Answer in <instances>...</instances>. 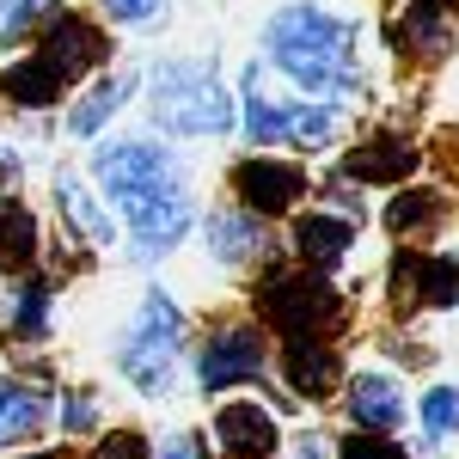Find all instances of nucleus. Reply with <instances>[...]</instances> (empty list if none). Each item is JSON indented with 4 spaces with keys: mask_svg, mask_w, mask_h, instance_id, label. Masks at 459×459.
<instances>
[{
    "mask_svg": "<svg viewBox=\"0 0 459 459\" xmlns=\"http://www.w3.org/2000/svg\"><path fill=\"white\" fill-rule=\"evenodd\" d=\"M92 172L105 184V196L123 209L129 233H135V257H160L172 251V239L190 227V196L178 160L153 142H110L92 153Z\"/></svg>",
    "mask_w": 459,
    "mask_h": 459,
    "instance_id": "obj_1",
    "label": "nucleus"
},
{
    "mask_svg": "<svg viewBox=\"0 0 459 459\" xmlns=\"http://www.w3.org/2000/svg\"><path fill=\"white\" fill-rule=\"evenodd\" d=\"M350 25L318 13V6H282L270 19V56L276 68L307 86V92H350L355 86V62H350Z\"/></svg>",
    "mask_w": 459,
    "mask_h": 459,
    "instance_id": "obj_2",
    "label": "nucleus"
},
{
    "mask_svg": "<svg viewBox=\"0 0 459 459\" xmlns=\"http://www.w3.org/2000/svg\"><path fill=\"white\" fill-rule=\"evenodd\" d=\"M153 117L172 135H227L233 129V99L209 62H166L153 74Z\"/></svg>",
    "mask_w": 459,
    "mask_h": 459,
    "instance_id": "obj_3",
    "label": "nucleus"
},
{
    "mask_svg": "<svg viewBox=\"0 0 459 459\" xmlns=\"http://www.w3.org/2000/svg\"><path fill=\"white\" fill-rule=\"evenodd\" d=\"M178 350H184V313L166 294H147L135 325L123 331L117 368H123V380H135L142 392H166L172 386V368H178Z\"/></svg>",
    "mask_w": 459,
    "mask_h": 459,
    "instance_id": "obj_4",
    "label": "nucleus"
},
{
    "mask_svg": "<svg viewBox=\"0 0 459 459\" xmlns=\"http://www.w3.org/2000/svg\"><path fill=\"white\" fill-rule=\"evenodd\" d=\"M257 313H264V325H276L288 337H325V331L343 318V294L307 264V270L264 276V282H257Z\"/></svg>",
    "mask_w": 459,
    "mask_h": 459,
    "instance_id": "obj_5",
    "label": "nucleus"
},
{
    "mask_svg": "<svg viewBox=\"0 0 459 459\" xmlns=\"http://www.w3.org/2000/svg\"><path fill=\"white\" fill-rule=\"evenodd\" d=\"M196 374H203V386H209V392L264 380V337H257V331H246V325L214 331L209 343H203V355H196Z\"/></svg>",
    "mask_w": 459,
    "mask_h": 459,
    "instance_id": "obj_6",
    "label": "nucleus"
},
{
    "mask_svg": "<svg viewBox=\"0 0 459 459\" xmlns=\"http://www.w3.org/2000/svg\"><path fill=\"white\" fill-rule=\"evenodd\" d=\"M37 56H43V62H49V68L74 86L80 74H92L99 62H105V37H99V25H92V19H80V13H49Z\"/></svg>",
    "mask_w": 459,
    "mask_h": 459,
    "instance_id": "obj_7",
    "label": "nucleus"
},
{
    "mask_svg": "<svg viewBox=\"0 0 459 459\" xmlns=\"http://www.w3.org/2000/svg\"><path fill=\"white\" fill-rule=\"evenodd\" d=\"M233 196H239L251 214L270 221V214H288L307 196V172L288 166V160H264V153H257V160H246V166L233 172Z\"/></svg>",
    "mask_w": 459,
    "mask_h": 459,
    "instance_id": "obj_8",
    "label": "nucleus"
},
{
    "mask_svg": "<svg viewBox=\"0 0 459 459\" xmlns=\"http://www.w3.org/2000/svg\"><path fill=\"white\" fill-rule=\"evenodd\" d=\"M214 441L233 459H270L276 454V417H264V404H227V411H214Z\"/></svg>",
    "mask_w": 459,
    "mask_h": 459,
    "instance_id": "obj_9",
    "label": "nucleus"
},
{
    "mask_svg": "<svg viewBox=\"0 0 459 459\" xmlns=\"http://www.w3.org/2000/svg\"><path fill=\"white\" fill-rule=\"evenodd\" d=\"M417 147L404 142V135H380V142H361L355 153H343V178L355 184H398V178L417 172Z\"/></svg>",
    "mask_w": 459,
    "mask_h": 459,
    "instance_id": "obj_10",
    "label": "nucleus"
},
{
    "mask_svg": "<svg viewBox=\"0 0 459 459\" xmlns=\"http://www.w3.org/2000/svg\"><path fill=\"white\" fill-rule=\"evenodd\" d=\"M282 374H288V392H300V398H325V392L337 386V350L325 343V337H294L282 350Z\"/></svg>",
    "mask_w": 459,
    "mask_h": 459,
    "instance_id": "obj_11",
    "label": "nucleus"
},
{
    "mask_svg": "<svg viewBox=\"0 0 459 459\" xmlns=\"http://www.w3.org/2000/svg\"><path fill=\"white\" fill-rule=\"evenodd\" d=\"M392 49H417L423 62H441L447 56V6L441 0H411L398 19H392Z\"/></svg>",
    "mask_w": 459,
    "mask_h": 459,
    "instance_id": "obj_12",
    "label": "nucleus"
},
{
    "mask_svg": "<svg viewBox=\"0 0 459 459\" xmlns=\"http://www.w3.org/2000/svg\"><path fill=\"white\" fill-rule=\"evenodd\" d=\"M350 246H355L350 214H300V221H294V251H300V264H313V270H331Z\"/></svg>",
    "mask_w": 459,
    "mask_h": 459,
    "instance_id": "obj_13",
    "label": "nucleus"
},
{
    "mask_svg": "<svg viewBox=\"0 0 459 459\" xmlns=\"http://www.w3.org/2000/svg\"><path fill=\"white\" fill-rule=\"evenodd\" d=\"M62 74L49 68L43 56H25V62H13V68L0 74V99H13V105H25V110H43V105H56L62 99Z\"/></svg>",
    "mask_w": 459,
    "mask_h": 459,
    "instance_id": "obj_14",
    "label": "nucleus"
},
{
    "mask_svg": "<svg viewBox=\"0 0 459 459\" xmlns=\"http://www.w3.org/2000/svg\"><path fill=\"white\" fill-rule=\"evenodd\" d=\"M343 404H350L355 429H392L398 417H404V398H398V386H392L386 374H361Z\"/></svg>",
    "mask_w": 459,
    "mask_h": 459,
    "instance_id": "obj_15",
    "label": "nucleus"
},
{
    "mask_svg": "<svg viewBox=\"0 0 459 459\" xmlns=\"http://www.w3.org/2000/svg\"><path fill=\"white\" fill-rule=\"evenodd\" d=\"M209 246H214V257H227V264H251L270 239H264L257 214L246 209V214H214L209 221Z\"/></svg>",
    "mask_w": 459,
    "mask_h": 459,
    "instance_id": "obj_16",
    "label": "nucleus"
},
{
    "mask_svg": "<svg viewBox=\"0 0 459 459\" xmlns=\"http://www.w3.org/2000/svg\"><path fill=\"white\" fill-rule=\"evenodd\" d=\"M56 203H62V214H68V227H80L92 246H110V239H117L110 214L99 209V196H86V184H80V178H62V184H56Z\"/></svg>",
    "mask_w": 459,
    "mask_h": 459,
    "instance_id": "obj_17",
    "label": "nucleus"
},
{
    "mask_svg": "<svg viewBox=\"0 0 459 459\" xmlns=\"http://www.w3.org/2000/svg\"><path fill=\"white\" fill-rule=\"evenodd\" d=\"M43 429V398L25 386H0V447H19Z\"/></svg>",
    "mask_w": 459,
    "mask_h": 459,
    "instance_id": "obj_18",
    "label": "nucleus"
},
{
    "mask_svg": "<svg viewBox=\"0 0 459 459\" xmlns=\"http://www.w3.org/2000/svg\"><path fill=\"white\" fill-rule=\"evenodd\" d=\"M129 92H135V80H129V74H117V80H99V86H92V92H86V99L68 110V129H74V135H99V123H105L110 110L129 99Z\"/></svg>",
    "mask_w": 459,
    "mask_h": 459,
    "instance_id": "obj_19",
    "label": "nucleus"
},
{
    "mask_svg": "<svg viewBox=\"0 0 459 459\" xmlns=\"http://www.w3.org/2000/svg\"><path fill=\"white\" fill-rule=\"evenodd\" d=\"M37 257V221L19 203H0V270H25Z\"/></svg>",
    "mask_w": 459,
    "mask_h": 459,
    "instance_id": "obj_20",
    "label": "nucleus"
},
{
    "mask_svg": "<svg viewBox=\"0 0 459 459\" xmlns=\"http://www.w3.org/2000/svg\"><path fill=\"white\" fill-rule=\"evenodd\" d=\"M246 135H251V147H276L288 135V110L257 92V68L246 74Z\"/></svg>",
    "mask_w": 459,
    "mask_h": 459,
    "instance_id": "obj_21",
    "label": "nucleus"
},
{
    "mask_svg": "<svg viewBox=\"0 0 459 459\" xmlns=\"http://www.w3.org/2000/svg\"><path fill=\"white\" fill-rule=\"evenodd\" d=\"M6 325H13L19 337H43V331H49V288L43 282H13V294H6Z\"/></svg>",
    "mask_w": 459,
    "mask_h": 459,
    "instance_id": "obj_22",
    "label": "nucleus"
},
{
    "mask_svg": "<svg viewBox=\"0 0 459 459\" xmlns=\"http://www.w3.org/2000/svg\"><path fill=\"white\" fill-rule=\"evenodd\" d=\"M435 221H441V196H435V190H404V196L386 209L392 233H423V227H435Z\"/></svg>",
    "mask_w": 459,
    "mask_h": 459,
    "instance_id": "obj_23",
    "label": "nucleus"
},
{
    "mask_svg": "<svg viewBox=\"0 0 459 459\" xmlns=\"http://www.w3.org/2000/svg\"><path fill=\"white\" fill-rule=\"evenodd\" d=\"M288 135L300 147H325L331 135H337V110L331 105H300V110H288Z\"/></svg>",
    "mask_w": 459,
    "mask_h": 459,
    "instance_id": "obj_24",
    "label": "nucleus"
},
{
    "mask_svg": "<svg viewBox=\"0 0 459 459\" xmlns=\"http://www.w3.org/2000/svg\"><path fill=\"white\" fill-rule=\"evenodd\" d=\"M423 264L429 257H417V251H398L392 257V300L398 307H417L423 300Z\"/></svg>",
    "mask_w": 459,
    "mask_h": 459,
    "instance_id": "obj_25",
    "label": "nucleus"
},
{
    "mask_svg": "<svg viewBox=\"0 0 459 459\" xmlns=\"http://www.w3.org/2000/svg\"><path fill=\"white\" fill-rule=\"evenodd\" d=\"M423 429H429V435H454V429H459V392L454 386L423 392Z\"/></svg>",
    "mask_w": 459,
    "mask_h": 459,
    "instance_id": "obj_26",
    "label": "nucleus"
},
{
    "mask_svg": "<svg viewBox=\"0 0 459 459\" xmlns=\"http://www.w3.org/2000/svg\"><path fill=\"white\" fill-rule=\"evenodd\" d=\"M43 13H49V0H0V37L13 43L19 31H31Z\"/></svg>",
    "mask_w": 459,
    "mask_h": 459,
    "instance_id": "obj_27",
    "label": "nucleus"
},
{
    "mask_svg": "<svg viewBox=\"0 0 459 459\" xmlns=\"http://www.w3.org/2000/svg\"><path fill=\"white\" fill-rule=\"evenodd\" d=\"M337 459H411V454H404L398 441H386V435H361V429H355L350 441L337 447Z\"/></svg>",
    "mask_w": 459,
    "mask_h": 459,
    "instance_id": "obj_28",
    "label": "nucleus"
},
{
    "mask_svg": "<svg viewBox=\"0 0 459 459\" xmlns=\"http://www.w3.org/2000/svg\"><path fill=\"white\" fill-rule=\"evenodd\" d=\"M92 423H99V404H92L86 392H68V398H62V429H68V435H86Z\"/></svg>",
    "mask_w": 459,
    "mask_h": 459,
    "instance_id": "obj_29",
    "label": "nucleus"
},
{
    "mask_svg": "<svg viewBox=\"0 0 459 459\" xmlns=\"http://www.w3.org/2000/svg\"><path fill=\"white\" fill-rule=\"evenodd\" d=\"M92 459H147V441L129 435V429H117V435H105V441L92 447Z\"/></svg>",
    "mask_w": 459,
    "mask_h": 459,
    "instance_id": "obj_30",
    "label": "nucleus"
},
{
    "mask_svg": "<svg viewBox=\"0 0 459 459\" xmlns=\"http://www.w3.org/2000/svg\"><path fill=\"white\" fill-rule=\"evenodd\" d=\"M110 19H123V25H142V19H153L160 13V0H105Z\"/></svg>",
    "mask_w": 459,
    "mask_h": 459,
    "instance_id": "obj_31",
    "label": "nucleus"
},
{
    "mask_svg": "<svg viewBox=\"0 0 459 459\" xmlns=\"http://www.w3.org/2000/svg\"><path fill=\"white\" fill-rule=\"evenodd\" d=\"M160 459H203V441H196V435H172V441L160 447Z\"/></svg>",
    "mask_w": 459,
    "mask_h": 459,
    "instance_id": "obj_32",
    "label": "nucleus"
},
{
    "mask_svg": "<svg viewBox=\"0 0 459 459\" xmlns=\"http://www.w3.org/2000/svg\"><path fill=\"white\" fill-rule=\"evenodd\" d=\"M441 6H447V13H459V0H441Z\"/></svg>",
    "mask_w": 459,
    "mask_h": 459,
    "instance_id": "obj_33",
    "label": "nucleus"
},
{
    "mask_svg": "<svg viewBox=\"0 0 459 459\" xmlns=\"http://www.w3.org/2000/svg\"><path fill=\"white\" fill-rule=\"evenodd\" d=\"M25 459H56V454H25Z\"/></svg>",
    "mask_w": 459,
    "mask_h": 459,
    "instance_id": "obj_34",
    "label": "nucleus"
},
{
    "mask_svg": "<svg viewBox=\"0 0 459 459\" xmlns=\"http://www.w3.org/2000/svg\"><path fill=\"white\" fill-rule=\"evenodd\" d=\"M0 178H6V172H0Z\"/></svg>",
    "mask_w": 459,
    "mask_h": 459,
    "instance_id": "obj_35",
    "label": "nucleus"
}]
</instances>
